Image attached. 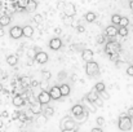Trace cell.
<instances>
[{
  "label": "cell",
  "instance_id": "6da1fadb",
  "mask_svg": "<svg viewBox=\"0 0 133 132\" xmlns=\"http://www.w3.org/2000/svg\"><path fill=\"white\" fill-rule=\"evenodd\" d=\"M75 121L70 117H65L61 119L59 122V128L62 132H70V131H74L75 130Z\"/></svg>",
  "mask_w": 133,
  "mask_h": 132
},
{
  "label": "cell",
  "instance_id": "7a4b0ae2",
  "mask_svg": "<svg viewBox=\"0 0 133 132\" xmlns=\"http://www.w3.org/2000/svg\"><path fill=\"white\" fill-rule=\"evenodd\" d=\"M118 127L120 131H129L132 128V119L128 115H122L118 121Z\"/></svg>",
  "mask_w": 133,
  "mask_h": 132
},
{
  "label": "cell",
  "instance_id": "3957f363",
  "mask_svg": "<svg viewBox=\"0 0 133 132\" xmlns=\"http://www.w3.org/2000/svg\"><path fill=\"white\" fill-rule=\"evenodd\" d=\"M120 51V44L118 42H107L105 45V52L110 56H114V54H118Z\"/></svg>",
  "mask_w": 133,
  "mask_h": 132
},
{
  "label": "cell",
  "instance_id": "277c9868",
  "mask_svg": "<svg viewBox=\"0 0 133 132\" xmlns=\"http://www.w3.org/2000/svg\"><path fill=\"white\" fill-rule=\"evenodd\" d=\"M85 73L88 74L89 77H94V75H97V74L99 73V66H98V64L94 62V61L88 62V64L85 65Z\"/></svg>",
  "mask_w": 133,
  "mask_h": 132
},
{
  "label": "cell",
  "instance_id": "5b68a950",
  "mask_svg": "<svg viewBox=\"0 0 133 132\" xmlns=\"http://www.w3.org/2000/svg\"><path fill=\"white\" fill-rule=\"evenodd\" d=\"M9 35H10V38H13V39H19V38H22V36H23V27H21V26H13V27H10Z\"/></svg>",
  "mask_w": 133,
  "mask_h": 132
},
{
  "label": "cell",
  "instance_id": "8992f818",
  "mask_svg": "<svg viewBox=\"0 0 133 132\" xmlns=\"http://www.w3.org/2000/svg\"><path fill=\"white\" fill-rule=\"evenodd\" d=\"M63 12H65V16H66V17H69V18L74 17L75 13H76V7H75V4H74V3H66V7H65Z\"/></svg>",
  "mask_w": 133,
  "mask_h": 132
},
{
  "label": "cell",
  "instance_id": "52a82bcc",
  "mask_svg": "<svg viewBox=\"0 0 133 132\" xmlns=\"http://www.w3.org/2000/svg\"><path fill=\"white\" fill-rule=\"evenodd\" d=\"M50 100H52V97H50V95H49L48 91H42V92L38 95V102H40L42 105H43V104H49Z\"/></svg>",
  "mask_w": 133,
  "mask_h": 132
},
{
  "label": "cell",
  "instance_id": "ba28073f",
  "mask_svg": "<svg viewBox=\"0 0 133 132\" xmlns=\"http://www.w3.org/2000/svg\"><path fill=\"white\" fill-rule=\"evenodd\" d=\"M105 35L109 36V38H114V36L119 35V29H118L116 26H114V25H110V26L106 27V30H105Z\"/></svg>",
  "mask_w": 133,
  "mask_h": 132
},
{
  "label": "cell",
  "instance_id": "9c48e42d",
  "mask_svg": "<svg viewBox=\"0 0 133 132\" xmlns=\"http://www.w3.org/2000/svg\"><path fill=\"white\" fill-rule=\"evenodd\" d=\"M49 95L52 97V100H59L62 97V93H61V89L58 86H53V87L49 89Z\"/></svg>",
  "mask_w": 133,
  "mask_h": 132
},
{
  "label": "cell",
  "instance_id": "30bf717a",
  "mask_svg": "<svg viewBox=\"0 0 133 132\" xmlns=\"http://www.w3.org/2000/svg\"><path fill=\"white\" fill-rule=\"evenodd\" d=\"M30 111L35 115H42V111H43V105L40 102H35V104H31L30 105Z\"/></svg>",
  "mask_w": 133,
  "mask_h": 132
},
{
  "label": "cell",
  "instance_id": "8fae6325",
  "mask_svg": "<svg viewBox=\"0 0 133 132\" xmlns=\"http://www.w3.org/2000/svg\"><path fill=\"white\" fill-rule=\"evenodd\" d=\"M71 113H72L75 117H79V118H82V117L84 115V106H83V105H79V104H76V105H74V106L71 108Z\"/></svg>",
  "mask_w": 133,
  "mask_h": 132
},
{
  "label": "cell",
  "instance_id": "7c38bea8",
  "mask_svg": "<svg viewBox=\"0 0 133 132\" xmlns=\"http://www.w3.org/2000/svg\"><path fill=\"white\" fill-rule=\"evenodd\" d=\"M49 48L53 51H58L62 48V40L59 38H52L49 42Z\"/></svg>",
  "mask_w": 133,
  "mask_h": 132
},
{
  "label": "cell",
  "instance_id": "4fadbf2b",
  "mask_svg": "<svg viewBox=\"0 0 133 132\" xmlns=\"http://www.w3.org/2000/svg\"><path fill=\"white\" fill-rule=\"evenodd\" d=\"M93 57H94V53H93L92 49H83V51H82V58H83L87 64L93 61Z\"/></svg>",
  "mask_w": 133,
  "mask_h": 132
},
{
  "label": "cell",
  "instance_id": "5bb4252c",
  "mask_svg": "<svg viewBox=\"0 0 133 132\" xmlns=\"http://www.w3.org/2000/svg\"><path fill=\"white\" fill-rule=\"evenodd\" d=\"M48 60H49V57H48V54L45 53L44 51H40V52H38V54H36V57H35V61L38 62V64H46L48 62Z\"/></svg>",
  "mask_w": 133,
  "mask_h": 132
},
{
  "label": "cell",
  "instance_id": "9a60e30c",
  "mask_svg": "<svg viewBox=\"0 0 133 132\" xmlns=\"http://www.w3.org/2000/svg\"><path fill=\"white\" fill-rule=\"evenodd\" d=\"M87 100H88L90 104H96V102L99 100V93H97L94 89H93V91H90L88 95H87Z\"/></svg>",
  "mask_w": 133,
  "mask_h": 132
},
{
  "label": "cell",
  "instance_id": "2e32d148",
  "mask_svg": "<svg viewBox=\"0 0 133 132\" xmlns=\"http://www.w3.org/2000/svg\"><path fill=\"white\" fill-rule=\"evenodd\" d=\"M12 102H13V105H14L16 108H21V106L25 105V98H23L21 95H16V96L13 97Z\"/></svg>",
  "mask_w": 133,
  "mask_h": 132
},
{
  "label": "cell",
  "instance_id": "e0dca14e",
  "mask_svg": "<svg viewBox=\"0 0 133 132\" xmlns=\"http://www.w3.org/2000/svg\"><path fill=\"white\" fill-rule=\"evenodd\" d=\"M32 35H34V27L30 26V25L23 26V36L25 38H31Z\"/></svg>",
  "mask_w": 133,
  "mask_h": 132
},
{
  "label": "cell",
  "instance_id": "ac0fdd59",
  "mask_svg": "<svg viewBox=\"0 0 133 132\" xmlns=\"http://www.w3.org/2000/svg\"><path fill=\"white\" fill-rule=\"evenodd\" d=\"M6 64L9 66H16L18 64V56L17 54H10L6 57Z\"/></svg>",
  "mask_w": 133,
  "mask_h": 132
},
{
  "label": "cell",
  "instance_id": "d6986e66",
  "mask_svg": "<svg viewBox=\"0 0 133 132\" xmlns=\"http://www.w3.org/2000/svg\"><path fill=\"white\" fill-rule=\"evenodd\" d=\"M10 23V17L9 16H6V14H3L1 17H0V27H5V26H8Z\"/></svg>",
  "mask_w": 133,
  "mask_h": 132
},
{
  "label": "cell",
  "instance_id": "ffe728a7",
  "mask_svg": "<svg viewBox=\"0 0 133 132\" xmlns=\"http://www.w3.org/2000/svg\"><path fill=\"white\" fill-rule=\"evenodd\" d=\"M59 89H61L62 96H69V95H70V92H71V88H70V86H69V84H66V83L61 84V86H59Z\"/></svg>",
  "mask_w": 133,
  "mask_h": 132
},
{
  "label": "cell",
  "instance_id": "44dd1931",
  "mask_svg": "<svg viewBox=\"0 0 133 132\" xmlns=\"http://www.w3.org/2000/svg\"><path fill=\"white\" fill-rule=\"evenodd\" d=\"M105 89H106V86H105L103 82H98V83H96L94 91H96L97 93H102V92H105Z\"/></svg>",
  "mask_w": 133,
  "mask_h": 132
},
{
  "label": "cell",
  "instance_id": "7402d4cb",
  "mask_svg": "<svg viewBox=\"0 0 133 132\" xmlns=\"http://www.w3.org/2000/svg\"><path fill=\"white\" fill-rule=\"evenodd\" d=\"M36 7H38V3H36L35 0H29L26 10H27V12H34V10L36 9Z\"/></svg>",
  "mask_w": 133,
  "mask_h": 132
},
{
  "label": "cell",
  "instance_id": "603a6c76",
  "mask_svg": "<svg viewBox=\"0 0 133 132\" xmlns=\"http://www.w3.org/2000/svg\"><path fill=\"white\" fill-rule=\"evenodd\" d=\"M21 84H22V87H27V86H31V82H32V79L30 78V77H22L21 79Z\"/></svg>",
  "mask_w": 133,
  "mask_h": 132
},
{
  "label": "cell",
  "instance_id": "cb8c5ba5",
  "mask_svg": "<svg viewBox=\"0 0 133 132\" xmlns=\"http://www.w3.org/2000/svg\"><path fill=\"white\" fill-rule=\"evenodd\" d=\"M120 21H122V16H119V14H112L111 16V23L114 26L120 25Z\"/></svg>",
  "mask_w": 133,
  "mask_h": 132
},
{
  "label": "cell",
  "instance_id": "d4e9b609",
  "mask_svg": "<svg viewBox=\"0 0 133 132\" xmlns=\"http://www.w3.org/2000/svg\"><path fill=\"white\" fill-rule=\"evenodd\" d=\"M85 21H88V22H94V21H96V13L88 12V13L85 14Z\"/></svg>",
  "mask_w": 133,
  "mask_h": 132
},
{
  "label": "cell",
  "instance_id": "484cf974",
  "mask_svg": "<svg viewBox=\"0 0 133 132\" xmlns=\"http://www.w3.org/2000/svg\"><path fill=\"white\" fill-rule=\"evenodd\" d=\"M27 3H29V0H18L16 3V5L18 8H21V9H26L27 8Z\"/></svg>",
  "mask_w": 133,
  "mask_h": 132
},
{
  "label": "cell",
  "instance_id": "4316f807",
  "mask_svg": "<svg viewBox=\"0 0 133 132\" xmlns=\"http://www.w3.org/2000/svg\"><path fill=\"white\" fill-rule=\"evenodd\" d=\"M44 114H45V117H46V118L52 117V115L54 114V109H53V108H50V106H46V108H45V110H44Z\"/></svg>",
  "mask_w": 133,
  "mask_h": 132
},
{
  "label": "cell",
  "instance_id": "83f0119b",
  "mask_svg": "<svg viewBox=\"0 0 133 132\" xmlns=\"http://www.w3.org/2000/svg\"><path fill=\"white\" fill-rule=\"evenodd\" d=\"M42 75H43V79H44L45 82L49 80V79L52 78V74H50L49 70H43V71H42Z\"/></svg>",
  "mask_w": 133,
  "mask_h": 132
},
{
  "label": "cell",
  "instance_id": "f1b7e54d",
  "mask_svg": "<svg viewBox=\"0 0 133 132\" xmlns=\"http://www.w3.org/2000/svg\"><path fill=\"white\" fill-rule=\"evenodd\" d=\"M36 54H38V53H35V49H34V48H31V49L27 51V57H29L30 60H35Z\"/></svg>",
  "mask_w": 133,
  "mask_h": 132
},
{
  "label": "cell",
  "instance_id": "f546056e",
  "mask_svg": "<svg viewBox=\"0 0 133 132\" xmlns=\"http://www.w3.org/2000/svg\"><path fill=\"white\" fill-rule=\"evenodd\" d=\"M18 119H19L22 123H25V122L29 119V117H27V113H25V111H21V113H19V117H18Z\"/></svg>",
  "mask_w": 133,
  "mask_h": 132
},
{
  "label": "cell",
  "instance_id": "4dcf8cb0",
  "mask_svg": "<svg viewBox=\"0 0 133 132\" xmlns=\"http://www.w3.org/2000/svg\"><path fill=\"white\" fill-rule=\"evenodd\" d=\"M119 35L123 36V38H125L128 35V29L127 27H119Z\"/></svg>",
  "mask_w": 133,
  "mask_h": 132
},
{
  "label": "cell",
  "instance_id": "1f68e13d",
  "mask_svg": "<svg viewBox=\"0 0 133 132\" xmlns=\"http://www.w3.org/2000/svg\"><path fill=\"white\" fill-rule=\"evenodd\" d=\"M96 123H97V124H98V127L101 128L102 126H105L106 121H105V118H103V117H98V118L96 119Z\"/></svg>",
  "mask_w": 133,
  "mask_h": 132
},
{
  "label": "cell",
  "instance_id": "d6a6232c",
  "mask_svg": "<svg viewBox=\"0 0 133 132\" xmlns=\"http://www.w3.org/2000/svg\"><path fill=\"white\" fill-rule=\"evenodd\" d=\"M128 23H129V20L127 18V17H122V21H120V27H127L128 26Z\"/></svg>",
  "mask_w": 133,
  "mask_h": 132
},
{
  "label": "cell",
  "instance_id": "836d02e7",
  "mask_svg": "<svg viewBox=\"0 0 133 132\" xmlns=\"http://www.w3.org/2000/svg\"><path fill=\"white\" fill-rule=\"evenodd\" d=\"M34 21H35L36 23H42V22L44 21V18H43L42 14H34Z\"/></svg>",
  "mask_w": 133,
  "mask_h": 132
},
{
  "label": "cell",
  "instance_id": "e575fe53",
  "mask_svg": "<svg viewBox=\"0 0 133 132\" xmlns=\"http://www.w3.org/2000/svg\"><path fill=\"white\" fill-rule=\"evenodd\" d=\"M96 42L98 44H102L106 42V35H98L97 38H96Z\"/></svg>",
  "mask_w": 133,
  "mask_h": 132
},
{
  "label": "cell",
  "instance_id": "d590c367",
  "mask_svg": "<svg viewBox=\"0 0 133 132\" xmlns=\"http://www.w3.org/2000/svg\"><path fill=\"white\" fill-rule=\"evenodd\" d=\"M36 122H38L39 124H44L45 122H46V117L43 115V114H42V115H39V117H38V119H36Z\"/></svg>",
  "mask_w": 133,
  "mask_h": 132
},
{
  "label": "cell",
  "instance_id": "8d00e7d4",
  "mask_svg": "<svg viewBox=\"0 0 133 132\" xmlns=\"http://www.w3.org/2000/svg\"><path fill=\"white\" fill-rule=\"evenodd\" d=\"M19 113H21V111H14V113L12 114V119H13V121L18 119V117H19Z\"/></svg>",
  "mask_w": 133,
  "mask_h": 132
},
{
  "label": "cell",
  "instance_id": "74e56055",
  "mask_svg": "<svg viewBox=\"0 0 133 132\" xmlns=\"http://www.w3.org/2000/svg\"><path fill=\"white\" fill-rule=\"evenodd\" d=\"M127 115H128V117H129L131 119L133 118V106H132V108H129V109H128V111H127Z\"/></svg>",
  "mask_w": 133,
  "mask_h": 132
},
{
  "label": "cell",
  "instance_id": "f35d334b",
  "mask_svg": "<svg viewBox=\"0 0 133 132\" xmlns=\"http://www.w3.org/2000/svg\"><path fill=\"white\" fill-rule=\"evenodd\" d=\"M127 74H128L129 77H133V65L132 66H129V67L127 69Z\"/></svg>",
  "mask_w": 133,
  "mask_h": 132
},
{
  "label": "cell",
  "instance_id": "ab89813d",
  "mask_svg": "<svg viewBox=\"0 0 133 132\" xmlns=\"http://www.w3.org/2000/svg\"><path fill=\"white\" fill-rule=\"evenodd\" d=\"M101 96H102V98H103V100H109V98H110V95H109L107 92H102V93H101Z\"/></svg>",
  "mask_w": 133,
  "mask_h": 132
},
{
  "label": "cell",
  "instance_id": "60d3db41",
  "mask_svg": "<svg viewBox=\"0 0 133 132\" xmlns=\"http://www.w3.org/2000/svg\"><path fill=\"white\" fill-rule=\"evenodd\" d=\"M76 31L82 34V33H84V31H85V27H84V26H78V27H76Z\"/></svg>",
  "mask_w": 133,
  "mask_h": 132
},
{
  "label": "cell",
  "instance_id": "b9f144b4",
  "mask_svg": "<svg viewBox=\"0 0 133 132\" xmlns=\"http://www.w3.org/2000/svg\"><path fill=\"white\" fill-rule=\"evenodd\" d=\"M36 86H40V83L38 80H32L31 82V87H36Z\"/></svg>",
  "mask_w": 133,
  "mask_h": 132
},
{
  "label": "cell",
  "instance_id": "7bdbcfd3",
  "mask_svg": "<svg viewBox=\"0 0 133 132\" xmlns=\"http://www.w3.org/2000/svg\"><path fill=\"white\" fill-rule=\"evenodd\" d=\"M90 132H103V131H102V128H99V127H94V128H92Z\"/></svg>",
  "mask_w": 133,
  "mask_h": 132
},
{
  "label": "cell",
  "instance_id": "ee69618b",
  "mask_svg": "<svg viewBox=\"0 0 133 132\" xmlns=\"http://www.w3.org/2000/svg\"><path fill=\"white\" fill-rule=\"evenodd\" d=\"M40 88H42L43 91H45V88H46V83H45V80H43V82L40 83Z\"/></svg>",
  "mask_w": 133,
  "mask_h": 132
},
{
  "label": "cell",
  "instance_id": "f6af8a7d",
  "mask_svg": "<svg viewBox=\"0 0 133 132\" xmlns=\"http://www.w3.org/2000/svg\"><path fill=\"white\" fill-rule=\"evenodd\" d=\"M54 31H56V34H58V35H59V34L62 33V30H61V27H56V30H54Z\"/></svg>",
  "mask_w": 133,
  "mask_h": 132
},
{
  "label": "cell",
  "instance_id": "bcb514c9",
  "mask_svg": "<svg viewBox=\"0 0 133 132\" xmlns=\"http://www.w3.org/2000/svg\"><path fill=\"white\" fill-rule=\"evenodd\" d=\"M4 34H5L4 29H3V27H0V38H3V36H4Z\"/></svg>",
  "mask_w": 133,
  "mask_h": 132
},
{
  "label": "cell",
  "instance_id": "7dc6e473",
  "mask_svg": "<svg viewBox=\"0 0 133 132\" xmlns=\"http://www.w3.org/2000/svg\"><path fill=\"white\" fill-rule=\"evenodd\" d=\"M96 104H97V106H102V105H103V104H102V100H98Z\"/></svg>",
  "mask_w": 133,
  "mask_h": 132
},
{
  "label": "cell",
  "instance_id": "c3c4849f",
  "mask_svg": "<svg viewBox=\"0 0 133 132\" xmlns=\"http://www.w3.org/2000/svg\"><path fill=\"white\" fill-rule=\"evenodd\" d=\"M1 117H4V118H5V117H8V111H3Z\"/></svg>",
  "mask_w": 133,
  "mask_h": 132
},
{
  "label": "cell",
  "instance_id": "681fc988",
  "mask_svg": "<svg viewBox=\"0 0 133 132\" xmlns=\"http://www.w3.org/2000/svg\"><path fill=\"white\" fill-rule=\"evenodd\" d=\"M129 7H131V9H132V10H133V0H132V1H131V3H129Z\"/></svg>",
  "mask_w": 133,
  "mask_h": 132
},
{
  "label": "cell",
  "instance_id": "f907efd6",
  "mask_svg": "<svg viewBox=\"0 0 133 132\" xmlns=\"http://www.w3.org/2000/svg\"><path fill=\"white\" fill-rule=\"evenodd\" d=\"M3 89H4V88H3V84H0V92H3Z\"/></svg>",
  "mask_w": 133,
  "mask_h": 132
},
{
  "label": "cell",
  "instance_id": "816d5d0a",
  "mask_svg": "<svg viewBox=\"0 0 133 132\" xmlns=\"http://www.w3.org/2000/svg\"><path fill=\"white\" fill-rule=\"evenodd\" d=\"M0 95H1V92H0Z\"/></svg>",
  "mask_w": 133,
  "mask_h": 132
},
{
  "label": "cell",
  "instance_id": "f5cc1de1",
  "mask_svg": "<svg viewBox=\"0 0 133 132\" xmlns=\"http://www.w3.org/2000/svg\"><path fill=\"white\" fill-rule=\"evenodd\" d=\"M0 126H1V123H0Z\"/></svg>",
  "mask_w": 133,
  "mask_h": 132
}]
</instances>
